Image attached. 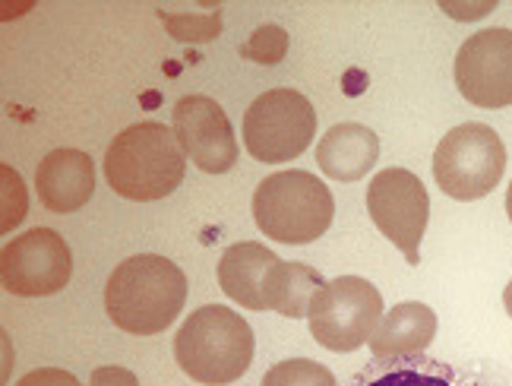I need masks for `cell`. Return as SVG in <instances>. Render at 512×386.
<instances>
[{
    "label": "cell",
    "mask_w": 512,
    "mask_h": 386,
    "mask_svg": "<svg viewBox=\"0 0 512 386\" xmlns=\"http://www.w3.org/2000/svg\"><path fill=\"white\" fill-rule=\"evenodd\" d=\"M187 304L184 269L159 257L136 254L114 269L105 285V311L117 330L155 336L181 317Z\"/></svg>",
    "instance_id": "obj_1"
},
{
    "label": "cell",
    "mask_w": 512,
    "mask_h": 386,
    "mask_svg": "<svg viewBox=\"0 0 512 386\" xmlns=\"http://www.w3.org/2000/svg\"><path fill=\"white\" fill-rule=\"evenodd\" d=\"M494 7H497L494 0H484V4H478V7H456V4H443V10H446V13H452L456 19H478V16L490 13Z\"/></svg>",
    "instance_id": "obj_24"
},
{
    "label": "cell",
    "mask_w": 512,
    "mask_h": 386,
    "mask_svg": "<svg viewBox=\"0 0 512 386\" xmlns=\"http://www.w3.org/2000/svg\"><path fill=\"white\" fill-rule=\"evenodd\" d=\"M16 386H83V383L76 380L70 371H61V368H38V371H29Z\"/></svg>",
    "instance_id": "obj_22"
},
{
    "label": "cell",
    "mask_w": 512,
    "mask_h": 386,
    "mask_svg": "<svg viewBox=\"0 0 512 386\" xmlns=\"http://www.w3.org/2000/svg\"><path fill=\"white\" fill-rule=\"evenodd\" d=\"M0 175H4V231H10L26 216V187L10 165H0Z\"/></svg>",
    "instance_id": "obj_21"
},
{
    "label": "cell",
    "mask_w": 512,
    "mask_h": 386,
    "mask_svg": "<svg viewBox=\"0 0 512 386\" xmlns=\"http://www.w3.org/2000/svg\"><path fill=\"white\" fill-rule=\"evenodd\" d=\"M380 159L377 133L364 124H336L326 130V137L317 143V165L332 181H361Z\"/></svg>",
    "instance_id": "obj_15"
},
{
    "label": "cell",
    "mask_w": 512,
    "mask_h": 386,
    "mask_svg": "<svg viewBox=\"0 0 512 386\" xmlns=\"http://www.w3.org/2000/svg\"><path fill=\"white\" fill-rule=\"evenodd\" d=\"M256 339L238 311L206 304L193 311L174 336V358L181 371L206 386H225L244 377L253 361Z\"/></svg>",
    "instance_id": "obj_3"
},
{
    "label": "cell",
    "mask_w": 512,
    "mask_h": 386,
    "mask_svg": "<svg viewBox=\"0 0 512 386\" xmlns=\"http://www.w3.org/2000/svg\"><path fill=\"white\" fill-rule=\"evenodd\" d=\"M288 54V32L282 26H260L244 45V57L256 64H279L282 57Z\"/></svg>",
    "instance_id": "obj_20"
},
{
    "label": "cell",
    "mask_w": 512,
    "mask_h": 386,
    "mask_svg": "<svg viewBox=\"0 0 512 386\" xmlns=\"http://www.w3.org/2000/svg\"><path fill=\"white\" fill-rule=\"evenodd\" d=\"M187 156L174 130L159 121H143L121 130L105 152V178L124 200L152 203L181 187Z\"/></svg>",
    "instance_id": "obj_2"
},
{
    "label": "cell",
    "mask_w": 512,
    "mask_h": 386,
    "mask_svg": "<svg viewBox=\"0 0 512 386\" xmlns=\"http://www.w3.org/2000/svg\"><path fill=\"white\" fill-rule=\"evenodd\" d=\"M171 130L177 143H181L184 156L206 175H225V171L238 165L234 127L222 105L212 102L209 95H184L174 105Z\"/></svg>",
    "instance_id": "obj_11"
},
{
    "label": "cell",
    "mask_w": 512,
    "mask_h": 386,
    "mask_svg": "<svg viewBox=\"0 0 512 386\" xmlns=\"http://www.w3.org/2000/svg\"><path fill=\"white\" fill-rule=\"evenodd\" d=\"M310 336L329 352H354L370 342L383 320V295L361 276L326 282L310 304Z\"/></svg>",
    "instance_id": "obj_7"
},
{
    "label": "cell",
    "mask_w": 512,
    "mask_h": 386,
    "mask_svg": "<svg viewBox=\"0 0 512 386\" xmlns=\"http://www.w3.org/2000/svg\"><path fill=\"white\" fill-rule=\"evenodd\" d=\"M35 193L51 212L83 209L95 193V165L83 149H54L38 162Z\"/></svg>",
    "instance_id": "obj_14"
},
{
    "label": "cell",
    "mask_w": 512,
    "mask_h": 386,
    "mask_svg": "<svg viewBox=\"0 0 512 386\" xmlns=\"http://www.w3.org/2000/svg\"><path fill=\"white\" fill-rule=\"evenodd\" d=\"M506 171V146L487 124L452 127L433 152V178L452 200H481L494 190Z\"/></svg>",
    "instance_id": "obj_5"
},
{
    "label": "cell",
    "mask_w": 512,
    "mask_h": 386,
    "mask_svg": "<svg viewBox=\"0 0 512 386\" xmlns=\"http://www.w3.org/2000/svg\"><path fill=\"white\" fill-rule=\"evenodd\" d=\"M317 133V111L298 89L256 95L244 114V146L256 162L282 165L298 159Z\"/></svg>",
    "instance_id": "obj_6"
},
{
    "label": "cell",
    "mask_w": 512,
    "mask_h": 386,
    "mask_svg": "<svg viewBox=\"0 0 512 386\" xmlns=\"http://www.w3.org/2000/svg\"><path fill=\"white\" fill-rule=\"evenodd\" d=\"M456 86L478 108L512 105V29H481L456 54Z\"/></svg>",
    "instance_id": "obj_10"
},
{
    "label": "cell",
    "mask_w": 512,
    "mask_h": 386,
    "mask_svg": "<svg viewBox=\"0 0 512 386\" xmlns=\"http://www.w3.org/2000/svg\"><path fill=\"white\" fill-rule=\"evenodd\" d=\"M73 257L67 241L51 228H32L0 250V279L10 295L45 298L70 282Z\"/></svg>",
    "instance_id": "obj_9"
},
{
    "label": "cell",
    "mask_w": 512,
    "mask_h": 386,
    "mask_svg": "<svg viewBox=\"0 0 512 386\" xmlns=\"http://www.w3.org/2000/svg\"><path fill=\"white\" fill-rule=\"evenodd\" d=\"M506 212H509V222H512V181H509V190H506Z\"/></svg>",
    "instance_id": "obj_26"
},
{
    "label": "cell",
    "mask_w": 512,
    "mask_h": 386,
    "mask_svg": "<svg viewBox=\"0 0 512 386\" xmlns=\"http://www.w3.org/2000/svg\"><path fill=\"white\" fill-rule=\"evenodd\" d=\"M260 386H336V377L320 361L288 358L269 368Z\"/></svg>",
    "instance_id": "obj_18"
},
{
    "label": "cell",
    "mask_w": 512,
    "mask_h": 386,
    "mask_svg": "<svg viewBox=\"0 0 512 386\" xmlns=\"http://www.w3.org/2000/svg\"><path fill=\"white\" fill-rule=\"evenodd\" d=\"M332 216L336 200L329 187L301 168L275 171L253 190V219L266 238L279 244H310L323 238Z\"/></svg>",
    "instance_id": "obj_4"
},
{
    "label": "cell",
    "mask_w": 512,
    "mask_h": 386,
    "mask_svg": "<svg viewBox=\"0 0 512 386\" xmlns=\"http://www.w3.org/2000/svg\"><path fill=\"white\" fill-rule=\"evenodd\" d=\"M159 19L168 26V32L177 38V42H190V45L212 42V38L222 32L219 7H215L212 13H168V10H159Z\"/></svg>",
    "instance_id": "obj_19"
},
{
    "label": "cell",
    "mask_w": 512,
    "mask_h": 386,
    "mask_svg": "<svg viewBox=\"0 0 512 386\" xmlns=\"http://www.w3.org/2000/svg\"><path fill=\"white\" fill-rule=\"evenodd\" d=\"M285 260H279L269 247L256 241L231 244L219 260L222 292L250 311H272L275 288H279Z\"/></svg>",
    "instance_id": "obj_12"
},
{
    "label": "cell",
    "mask_w": 512,
    "mask_h": 386,
    "mask_svg": "<svg viewBox=\"0 0 512 386\" xmlns=\"http://www.w3.org/2000/svg\"><path fill=\"white\" fill-rule=\"evenodd\" d=\"M367 212L373 225L396 244L411 266L421 263V238L430 216V197L408 168H386L367 187Z\"/></svg>",
    "instance_id": "obj_8"
},
{
    "label": "cell",
    "mask_w": 512,
    "mask_h": 386,
    "mask_svg": "<svg viewBox=\"0 0 512 386\" xmlns=\"http://www.w3.org/2000/svg\"><path fill=\"white\" fill-rule=\"evenodd\" d=\"M348 386H497V383L475 368H456V364L430 355H405V358H373L351 377Z\"/></svg>",
    "instance_id": "obj_13"
},
{
    "label": "cell",
    "mask_w": 512,
    "mask_h": 386,
    "mask_svg": "<svg viewBox=\"0 0 512 386\" xmlns=\"http://www.w3.org/2000/svg\"><path fill=\"white\" fill-rule=\"evenodd\" d=\"M433 336H437V314L421 301H402L383 314L367 345L373 358H405L424 355Z\"/></svg>",
    "instance_id": "obj_16"
},
{
    "label": "cell",
    "mask_w": 512,
    "mask_h": 386,
    "mask_svg": "<svg viewBox=\"0 0 512 386\" xmlns=\"http://www.w3.org/2000/svg\"><path fill=\"white\" fill-rule=\"evenodd\" d=\"M503 307H506V314L512 317V279H509V285H506V292H503Z\"/></svg>",
    "instance_id": "obj_25"
},
{
    "label": "cell",
    "mask_w": 512,
    "mask_h": 386,
    "mask_svg": "<svg viewBox=\"0 0 512 386\" xmlns=\"http://www.w3.org/2000/svg\"><path fill=\"white\" fill-rule=\"evenodd\" d=\"M89 386H140L133 371L117 368V364H105V368H95L89 377Z\"/></svg>",
    "instance_id": "obj_23"
},
{
    "label": "cell",
    "mask_w": 512,
    "mask_h": 386,
    "mask_svg": "<svg viewBox=\"0 0 512 386\" xmlns=\"http://www.w3.org/2000/svg\"><path fill=\"white\" fill-rule=\"evenodd\" d=\"M323 285H326L323 276L313 266H307V263H285L282 276H279V288H275L272 311L288 317V320L310 317L313 295H317Z\"/></svg>",
    "instance_id": "obj_17"
}]
</instances>
